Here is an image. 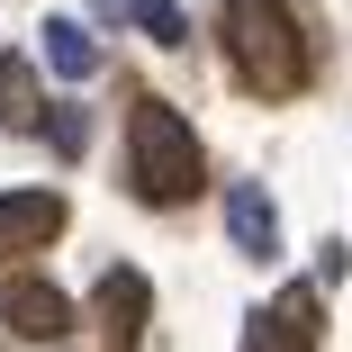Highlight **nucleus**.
<instances>
[{"mask_svg": "<svg viewBox=\"0 0 352 352\" xmlns=\"http://www.w3.org/2000/svg\"><path fill=\"white\" fill-rule=\"evenodd\" d=\"M135 28H145L154 45H181V36H190V19L172 10V0H145V10H135Z\"/></svg>", "mask_w": 352, "mask_h": 352, "instance_id": "10", "label": "nucleus"}, {"mask_svg": "<svg viewBox=\"0 0 352 352\" xmlns=\"http://www.w3.org/2000/svg\"><path fill=\"white\" fill-rule=\"evenodd\" d=\"M145 307H154V289H145V271H100V289H91V316H100V334H109V352H135L145 343Z\"/></svg>", "mask_w": 352, "mask_h": 352, "instance_id": "3", "label": "nucleus"}, {"mask_svg": "<svg viewBox=\"0 0 352 352\" xmlns=\"http://www.w3.org/2000/svg\"><path fill=\"white\" fill-rule=\"evenodd\" d=\"M126 172H135V199H154V208H181V199L208 190V154H199V135L172 100L126 109Z\"/></svg>", "mask_w": 352, "mask_h": 352, "instance_id": "2", "label": "nucleus"}, {"mask_svg": "<svg viewBox=\"0 0 352 352\" xmlns=\"http://www.w3.org/2000/svg\"><path fill=\"white\" fill-rule=\"evenodd\" d=\"M0 126H10V135L45 126V100H36V63H28V54H0Z\"/></svg>", "mask_w": 352, "mask_h": 352, "instance_id": "8", "label": "nucleus"}, {"mask_svg": "<svg viewBox=\"0 0 352 352\" xmlns=\"http://www.w3.org/2000/svg\"><path fill=\"white\" fill-rule=\"evenodd\" d=\"M226 235H235V253H253V262L280 253V208L262 199V181H235V190H226Z\"/></svg>", "mask_w": 352, "mask_h": 352, "instance_id": "7", "label": "nucleus"}, {"mask_svg": "<svg viewBox=\"0 0 352 352\" xmlns=\"http://www.w3.org/2000/svg\"><path fill=\"white\" fill-rule=\"evenodd\" d=\"M45 63H54L63 82H91V73H100V45H91V28H82V19H45Z\"/></svg>", "mask_w": 352, "mask_h": 352, "instance_id": "9", "label": "nucleus"}, {"mask_svg": "<svg viewBox=\"0 0 352 352\" xmlns=\"http://www.w3.org/2000/svg\"><path fill=\"white\" fill-rule=\"evenodd\" d=\"M0 325H19V334L54 343L63 325H73V298H63L54 280H10V298H0Z\"/></svg>", "mask_w": 352, "mask_h": 352, "instance_id": "6", "label": "nucleus"}, {"mask_svg": "<svg viewBox=\"0 0 352 352\" xmlns=\"http://www.w3.org/2000/svg\"><path fill=\"white\" fill-rule=\"evenodd\" d=\"M45 126H54V154H82V145H91V126H82V109H54Z\"/></svg>", "mask_w": 352, "mask_h": 352, "instance_id": "11", "label": "nucleus"}, {"mask_svg": "<svg viewBox=\"0 0 352 352\" xmlns=\"http://www.w3.org/2000/svg\"><path fill=\"white\" fill-rule=\"evenodd\" d=\"M316 289H307V280H289V289H280L271 298V316L244 334V352H316Z\"/></svg>", "mask_w": 352, "mask_h": 352, "instance_id": "4", "label": "nucleus"}, {"mask_svg": "<svg viewBox=\"0 0 352 352\" xmlns=\"http://www.w3.org/2000/svg\"><path fill=\"white\" fill-rule=\"evenodd\" d=\"M217 45H226L235 82L253 100H289L307 82V36H298V19L280 0H226L217 10Z\"/></svg>", "mask_w": 352, "mask_h": 352, "instance_id": "1", "label": "nucleus"}, {"mask_svg": "<svg viewBox=\"0 0 352 352\" xmlns=\"http://www.w3.org/2000/svg\"><path fill=\"white\" fill-rule=\"evenodd\" d=\"M54 235H63V190H10V199H0V262L36 253Z\"/></svg>", "mask_w": 352, "mask_h": 352, "instance_id": "5", "label": "nucleus"}]
</instances>
